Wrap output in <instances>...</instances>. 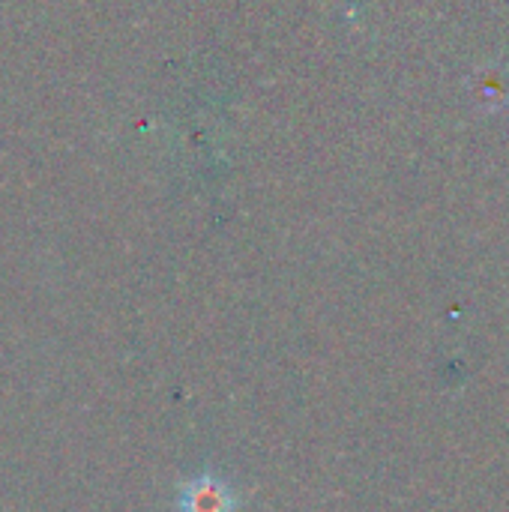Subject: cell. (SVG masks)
Instances as JSON below:
<instances>
[{
	"label": "cell",
	"mask_w": 509,
	"mask_h": 512,
	"mask_svg": "<svg viewBox=\"0 0 509 512\" xmlns=\"http://www.w3.org/2000/svg\"><path fill=\"white\" fill-rule=\"evenodd\" d=\"M177 512H234V495L213 474H201L180 486Z\"/></svg>",
	"instance_id": "cell-1"
}]
</instances>
